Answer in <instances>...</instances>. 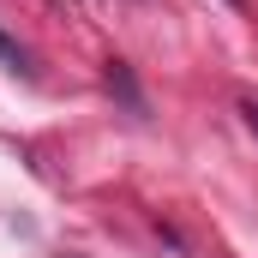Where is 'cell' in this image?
I'll use <instances>...</instances> for the list:
<instances>
[{
  "instance_id": "cell-1",
  "label": "cell",
  "mask_w": 258,
  "mask_h": 258,
  "mask_svg": "<svg viewBox=\"0 0 258 258\" xmlns=\"http://www.w3.org/2000/svg\"><path fill=\"white\" fill-rule=\"evenodd\" d=\"M108 90H120V96H126V108H132V114H144V96H138V84H132V72H126L120 60L108 66Z\"/></svg>"
},
{
  "instance_id": "cell-2",
  "label": "cell",
  "mask_w": 258,
  "mask_h": 258,
  "mask_svg": "<svg viewBox=\"0 0 258 258\" xmlns=\"http://www.w3.org/2000/svg\"><path fill=\"white\" fill-rule=\"evenodd\" d=\"M0 60H6V66H24V54H18V42H12V36H0Z\"/></svg>"
},
{
  "instance_id": "cell-3",
  "label": "cell",
  "mask_w": 258,
  "mask_h": 258,
  "mask_svg": "<svg viewBox=\"0 0 258 258\" xmlns=\"http://www.w3.org/2000/svg\"><path fill=\"white\" fill-rule=\"evenodd\" d=\"M240 114H246V126H252V138H258V102H246Z\"/></svg>"
},
{
  "instance_id": "cell-4",
  "label": "cell",
  "mask_w": 258,
  "mask_h": 258,
  "mask_svg": "<svg viewBox=\"0 0 258 258\" xmlns=\"http://www.w3.org/2000/svg\"><path fill=\"white\" fill-rule=\"evenodd\" d=\"M228 6H240V0H228Z\"/></svg>"
}]
</instances>
